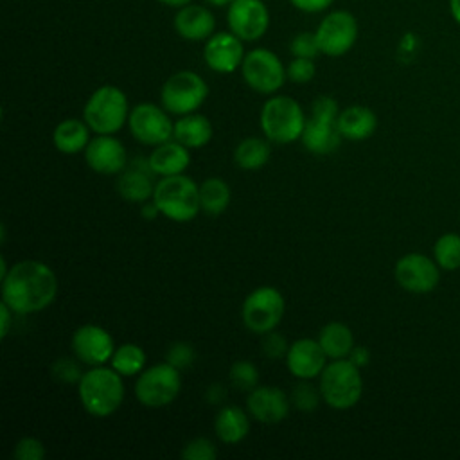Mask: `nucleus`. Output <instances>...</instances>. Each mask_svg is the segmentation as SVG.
I'll list each match as a JSON object with an SVG mask.
<instances>
[{
	"mask_svg": "<svg viewBox=\"0 0 460 460\" xmlns=\"http://www.w3.org/2000/svg\"><path fill=\"white\" fill-rule=\"evenodd\" d=\"M54 270L36 259L13 264L2 279V302L16 314H31L47 309L58 296Z\"/></svg>",
	"mask_w": 460,
	"mask_h": 460,
	"instance_id": "obj_1",
	"label": "nucleus"
},
{
	"mask_svg": "<svg viewBox=\"0 0 460 460\" xmlns=\"http://www.w3.org/2000/svg\"><path fill=\"white\" fill-rule=\"evenodd\" d=\"M81 406L92 417H110L124 401L122 376L115 368L90 367L77 383Z\"/></svg>",
	"mask_w": 460,
	"mask_h": 460,
	"instance_id": "obj_2",
	"label": "nucleus"
},
{
	"mask_svg": "<svg viewBox=\"0 0 460 460\" xmlns=\"http://www.w3.org/2000/svg\"><path fill=\"white\" fill-rule=\"evenodd\" d=\"M151 199L160 214L174 223L192 221L201 210L199 185L185 174L160 178Z\"/></svg>",
	"mask_w": 460,
	"mask_h": 460,
	"instance_id": "obj_3",
	"label": "nucleus"
},
{
	"mask_svg": "<svg viewBox=\"0 0 460 460\" xmlns=\"http://www.w3.org/2000/svg\"><path fill=\"white\" fill-rule=\"evenodd\" d=\"M361 368L356 367L349 358L331 359L320 374V394L322 401L334 410L354 408L363 395Z\"/></svg>",
	"mask_w": 460,
	"mask_h": 460,
	"instance_id": "obj_4",
	"label": "nucleus"
},
{
	"mask_svg": "<svg viewBox=\"0 0 460 460\" xmlns=\"http://www.w3.org/2000/svg\"><path fill=\"white\" fill-rule=\"evenodd\" d=\"M83 119L97 135L119 133L129 119V104L126 93L113 84H102L92 92L84 108Z\"/></svg>",
	"mask_w": 460,
	"mask_h": 460,
	"instance_id": "obj_5",
	"label": "nucleus"
},
{
	"mask_svg": "<svg viewBox=\"0 0 460 460\" xmlns=\"http://www.w3.org/2000/svg\"><path fill=\"white\" fill-rule=\"evenodd\" d=\"M261 129L271 144H291L298 140L305 128V115L298 101L288 95L270 97L261 110Z\"/></svg>",
	"mask_w": 460,
	"mask_h": 460,
	"instance_id": "obj_6",
	"label": "nucleus"
},
{
	"mask_svg": "<svg viewBox=\"0 0 460 460\" xmlns=\"http://www.w3.org/2000/svg\"><path fill=\"white\" fill-rule=\"evenodd\" d=\"M208 97L205 79L194 70H178L165 79L160 90L162 106L171 115L194 113Z\"/></svg>",
	"mask_w": 460,
	"mask_h": 460,
	"instance_id": "obj_7",
	"label": "nucleus"
},
{
	"mask_svg": "<svg viewBox=\"0 0 460 460\" xmlns=\"http://www.w3.org/2000/svg\"><path fill=\"white\" fill-rule=\"evenodd\" d=\"M180 390V368L167 361L144 368L135 381V397L146 408L169 406L178 397Z\"/></svg>",
	"mask_w": 460,
	"mask_h": 460,
	"instance_id": "obj_8",
	"label": "nucleus"
},
{
	"mask_svg": "<svg viewBox=\"0 0 460 460\" xmlns=\"http://www.w3.org/2000/svg\"><path fill=\"white\" fill-rule=\"evenodd\" d=\"M286 311L282 293L273 286H259L244 298L241 318L244 327L253 334H266L280 323Z\"/></svg>",
	"mask_w": 460,
	"mask_h": 460,
	"instance_id": "obj_9",
	"label": "nucleus"
},
{
	"mask_svg": "<svg viewBox=\"0 0 460 460\" xmlns=\"http://www.w3.org/2000/svg\"><path fill=\"white\" fill-rule=\"evenodd\" d=\"M241 75L253 92L262 95H273L288 79V72L280 58L262 47L246 52L241 65Z\"/></svg>",
	"mask_w": 460,
	"mask_h": 460,
	"instance_id": "obj_10",
	"label": "nucleus"
},
{
	"mask_svg": "<svg viewBox=\"0 0 460 460\" xmlns=\"http://www.w3.org/2000/svg\"><path fill=\"white\" fill-rule=\"evenodd\" d=\"M314 34L322 54L329 58H340L354 47L359 34V27L352 13L345 9H336L323 16Z\"/></svg>",
	"mask_w": 460,
	"mask_h": 460,
	"instance_id": "obj_11",
	"label": "nucleus"
},
{
	"mask_svg": "<svg viewBox=\"0 0 460 460\" xmlns=\"http://www.w3.org/2000/svg\"><path fill=\"white\" fill-rule=\"evenodd\" d=\"M440 271L435 259L420 252L401 255L394 266L395 282L413 295L431 293L440 282Z\"/></svg>",
	"mask_w": 460,
	"mask_h": 460,
	"instance_id": "obj_12",
	"label": "nucleus"
},
{
	"mask_svg": "<svg viewBox=\"0 0 460 460\" xmlns=\"http://www.w3.org/2000/svg\"><path fill=\"white\" fill-rule=\"evenodd\" d=\"M171 113L158 104L140 102L131 108L128 126L131 135L146 146H158L172 138L174 122L169 117Z\"/></svg>",
	"mask_w": 460,
	"mask_h": 460,
	"instance_id": "obj_13",
	"label": "nucleus"
},
{
	"mask_svg": "<svg viewBox=\"0 0 460 460\" xmlns=\"http://www.w3.org/2000/svg\"><path fill=\"white\" fill-rule=\"evenodd\" d=\"M70 347L74 356L88 367L106 365L117 349L113 336L104 327L95 323L77 327L72 334Z\"/></svg>",
	"mask_w": 460,
	"mask_h": 460,
	"instance_id": "obj_14",
	"label": "nucleus"
},
{
	"mask_svg": "<svg viewBox=\"0 0 460 460\" xmlns=\"http://www.w3.org/2000/svg\"><path fill=\"white\" fill-rule=\"evenodd\" d=\"M226 23L243 41H257L270 27V11L262 0H234L226 11Z\"/></svg>",
	"mask_w": 460,
	"mask_h": 460,
	"instance_id": "obj_15",
	"label": "nucleus"
},
{
	"mask_svg": "<svg viewBox=\"0 0 460 460\" xmlns=\"http://www.w3.org/2000/svg\"><path fill=\"white\" fill-rule=\"evenodd\" d=\"M243 40L230 32H214L205 40L203 59L207 66L217 74H232L241 68L244 59Z\"/></svg>",
	"mask_w": 460,
	"mask_h": 460,
	"instance_id": "obj_16",
	"label": "nucleus"
},
{
	"mask_svg": "<svg viewBox=\"0 0 460 460\" xmlns=\"http://www.w3.org/2000/svg\"><path fill=\"white\" fill-rule=\"evenodd\" d=\"M88 167L99 174H120L128 167V151L113 135H97L84 149Z\"/></svg>",
	"mask_w": 460,
	"mask_h": 460,
	"instance_id": "obj_17",
	"label": "nucleus"
},
{
	"mask_svg": "<svg viewBox=\"0 0 460 460\" xmlns=\"http://www.w3.org/2000/svg\"><path fill=\"white\" fill-rule=\"evenodd\" d=\"M289 406L291 399L279 386H255L252 392H248L246 397L248 413L262 424L282 422L289 413Z\"/></svg>",
	"mask_w": 460,
	"mask_h": 460,
	"instance_id": "obj_18",
	"label": "nucleus"
},
{
	"mask_svg": "<svg viewBox=\"0 0 460 460\" xmlns=\"http://www.w3.org/2000/svg\"><path fill=\"white\" fill-rule=\"evenodd\" d=\"M286 367L296 379H314L320 377L327 365V354L323 352L318 340L300 338L295 340L286 354Z\"/></svg>",
	"mask_w": 460,
	"mask_h": 460,
	"instance_id": "obj_19",
	"label": "nucleus"
},
{
	"mask_svg": "<svg viewBox=\"0 0 460 460\" xmlns=\"http://www.w3.org/2000/svg\"><path fill=\"white\" fill-rule=\"evenodd\" d=\"M151 167L147 158H137L133 160L120 174L117 180V190L122 196V199L129 203H146L153 198L155 185L151 180Z\"/></svg>",
	"mask_w": 460,
	"mask_h": 460,
	"instance_id": "obj_20",
	"label": "nucleus"
},
{
	"mask_svg": "<svg viewBox=\"0 0 460 460\" xmlns=\"http://www.w3.org/2000/svg\"><path fill=\"white\" fill-rule=\"evenodd\" d=\"M341 133L338 129V119L309 115L304 133L300 137L304 147L313 155H329L341 144Z\"/></svg>",
	"mask_w": 460,
	"mask_h": 460,
	"instance_id": "obj_21",
	"label": "nucleus"
},
{
	"mask_svg": "<svg viewBox=\"0 0 460 460\" xmlns=\"http://www.w3.org/2000/svg\"><path fill=\"white\" fill-rule=\"evenodd\" d=\"M174 31L187 41H203L214 34L216 18L208 7L187 4L174 14Z\"/></svg>",
	"mask_w": 460,
	"mask_h": 460,
	"instance_id": "obj_22",
	"label": "nucleus"
},
{
	"mask_svg": "<svg viewBox=\"0 0 460 460\" xmlns=\"http://www.w3.org/2000/svg\"><path fill=\"white\" fill-rule=\"evenodd\" d=\"M189 151L190 149L180 144L178 140H167L164 144L155 146L153 153L147 156L153 174H158L160 178L183 174L190 164Z\"/></svg>",
	"mask_w": 460,
	"mask_h": 460,
	"instance_id": "obj_23",
	"label": "nucleus"
},
{
	"mask_svg": "<svg viewBox=\"0 0 460 460\" xmlns=\"http://www.w3.org/2000/svg\"><path fill=\"white\" fill-rule=\"evenodd\" d=\"M338 129L343 138L359 142L370 138L377 129V115L368 106L352 104L340 111Z\"/></svg>",
	"mask_w": 460,
	"mask_h": 460,
	"instance_id": "obj_24",
	"label": "nucleus"
},
{
	"mask_svg": "<svg viewBox=\"0 0 460 460\" xmlns=\"http://www.w3.org/2000/svg\"><path fill=\"white\" fill-rule=\"evenodd\" d=\"M214 137V128L212 122L194 111V113H187L181 115L176 122H174V135L172 138L178 140L180 144H183L189 149H199L205 147Z\"/></svg>",
	"mask_w": 460,
	"mask_h": 460,
	"instance_id": "obj_25",
	"label": "nucleus"
},
{
	"mask_svg": "<svg viewBox=\"0 0 460 460\" xmlns=\"http://www.w3.org/2000/svg\"><path fill=\"white\" fill-rule=\"evenodd\" d=\"M90 131L92 129L84 119H65L52 131V144L65 155H75L84 151L90 144Z\"/></svg>",
	"mask_w": 460,
	"mask_h": 460,
	"instance_id": "obj_26",
	"label": "nucleus"
},
{
	"mask_svg": "<svg viewBox=\"0 0 460 460\" xmlns=\"http://www.w3.org/2000/svg\"><path fill=\"white\" fill-rule=\"evenodd\" d=\"M214 431L221 442L230 446L239 444L250 431V419L243 408L226 404L214 419Z\"/></svg>",
	"mask_w": 460,
	"mask_h": 460,
	"instance_id": "obj_27",
	"label": "nucleus"
},
{
	"mask_svg": "<svg viewBox=\"0 0 460 460\" xmlns=\"http://www.w3.org/2000/svg\"><path fill=\"white\" fill-rule=\"evenodd\" d=\"M318 343L329 359L349 358L354 347V334L343 322H329L318 332Z\"/></svg>",
	"mask_w": 460,
	"mask_h": 460,
	"instance_id": "obj_28",
	"label": "nucleus"
},
{
	"mask_svg": "<svg viewBox=\"0 0 460 460\" xmlns=\"http://www.w3.org/2000/svg\"><path fill=\"white\" fill-rule=\"evenodd\" d=\"M270 144L271 142L268 138H259V137L243 138L234 151V160L237 167L243 171H255L264 167L271 155Z\"/></svg>",
	"mask_w": 460,
	"mask_h": 460,
	"instance_id": "obj_29",
	"label": "nucleus"
},
{
	"mask_svg": "<svg viewBox=\"0 0 460 460\" xmlns=\"http://www.w3.org/2000/svg\"><path fill=\"white\" fill-rule=\"evenodd\" d=\"M230 198H232V190L230 185L221 180V178H207L201 185H199V201H201V210L210 216V217H217L221 216L228 205H230Z\"/></svg>",
	"mask_w": 460,
	"mask_h": 460,
	"instance_id": "obj_30",
	"label": "nucleus"
},
{
	"mask_svg": "<svg viewBox=\"0 0 460 460\" xmlns=\"http://www.w3.org/2000/svg\"><path fill=\"white\" fill-rule=\"evenodd\" d=\"M147 354L146 350L137 343H122L115 349L110 365L115 368L122 377L138 376L146 368Z\"/></svg>",
	"mask_w": 460,
	"mask_h": 460,
	"instance_id": "obj_31",
	"label": "nucleus"
},
{
	"mask_svg": "<svg viewBox=\"0 0 460 460\" xmlns=\"http://www.w3.org/2000/svg\"><path fill=\"white\" fill-rule=\"evenodd\" d=\"M433 259L444 271L460 268V234L446 232L433 244Z\"/></svg>",
	"mask_w": 460,
	"mask_h": 460,
	"instance_id": "obj_32",
	"label": "nucleus"
},
{
	"mask_svg": "<svg viewBox=\"0 0 460 460\" xmlns=\"http://www.w3.org/2000/svg\"><path fill=\"white\" fill-rule=\"evenodd\" d=\"M230 381L241 392H252L259 386V370L252 361L239 359L230 367Z\"/></svg>",
	"mask_w": 460,
	"mask_h": 460,
	"instance_id": "obj_33",
	"label": "nucleus"
},
{
	"mask_svg": "<svg viewBox=\"0 0 460 460\" xmlns=\"http://www.w3.org/2000/svg\"><path fill=\"white\" fill-rule=\"evenodd\" d=\"M291 404L300 411H314L322 401L320 388L311 385L307 379H300L298 385L293 386Z\"/></svg>",
	"mask_w": 460,
	"mask_h": 460,
	"instance_id": "obj_34",
	"label": "nucleus"
},
{
	"mask_svg": "<svg viewBox=\"0 0 460 460\" xmlns=\"http://www.w3.org/2000/svg\"><path fill=\"white\" fill-rule=\"evenodd\" d=\"M183 460H214L217 456L216 444L207 437H196L181 447Z\"/></svg>",
	"mask_w": 460,
	"mask_h": 460,
	"instance_id": "obj_35",
	"label": "nucleus"
},
{
	"mask_svg": "<svg viewBox=\"0 0 460 460\" xmlns=\"http://www.w3.org/2000/svg\"><path fill=\"white\" fill-rule=\"evenodd\" d=\"M289 50L295 58H309V59H314L320 52V47H318V40H316V34L314 32H298L291 43H289Z\"/></svg>",
	"mask_w": 460,
	"mask_h": 460,
	"instance_id": "obj_36",
	"label": "nucleus"
},
{
	"mask_svg": "<svg viewBox=\"0 0 460 460\" xmlns=\"http://www.w3.org/2000/svg\"><path fill=\"white\" fill-rule=\"evenodd\" d=\"M194 358H196V352L192 345L187 341H174L169 345L165 352V361L180 370L190 367L194 363Z\"/></svg>",
	"mask_w": 460,
	"mask_h": 460,
	"instance_id": "obj_37",
	"label": "nucleus"
},
{
	"mask_svg": "<svg viewBox=\"0 0 460 460\" xmlns=\"http://www.w3.org/2000/svg\"><path fill=\"white\" fill-rule=\"evenodd\" d=\"M77 359V358H75ZM72 358H59L52 363L50 372L52 376L61 383H79L83 377V370L77 365V361Z\"/></svg>",
	"mask_w": 460,
	"mask_h": 460,
	"instance_id": "obj_38",
	"label": "nucleus"
},
{
	"mask_svg": "<svg viewBox=\"0 0 460 460\" xmlns=\"http://www.w3.org/2000/svg\"><path fill=\"white\" fill-rule=\"evenodd\" d=\"M286 72H288L289 81L304 84L314 77L316 65H314V59H309V58H293L289 61Z\"/></svg>",
	"mask_w": 460,
	"mask_h": 460,
	"instance_id": "obj_39",
	"label": "nucleus"
},
{
	"mask_svg": "<svg viewBox=\"0 0 460 460\" xmlns=\"http://www.w3.org/2000/svg\"><path fill=\"white\" fill-rule=\"evenodd\" d=\"M13 455L16 460H41V458H45L47 451L40 438L23 437L16 442Z\"/></svg>",
	"mask_w": 460,
	"mask_h": 460,
	"instance_id": "obj_40",
	"label": "nucleus"
},
{
	"mask_svg": "<svg viewBox=\"0 0 460 460\" xmlns=\"http://www.w3.org/2000/svg\"><path fill=\"white\" fill-rule=\"evenodd\" d=\"M262 336H264L262 338V352H264V356L268 359H282V358H286L289 345H288V341H286V338L282 334H279L273 329V331H270V332H266Z\"/></svg>",
	"mask_w": 460,
	"mask_h": 460,
	"instance_id": "obj_41",
	"label": "nucleus"
},
{
	"mask_svg": "<svg viewBox=\"0 0 460 460\" xmlns=\"http://www.w3.org/2000/svg\"><path fill=\"white\" fill-rule=\"evenodd\" d=\"M293 4V7H296L302 13H322L327 7H331V4L334 0H289Z\"/></svg>",
	"mask_w": 460,
	"mask_h": 460,
	"instance_id": "obj_42",
	"label": "nucleus"
},
{
	"mask_svg": "<svg viewBox=\"0 0 460 460\" xmlns=\"http://www.w3.org/2000/svg\"><path fill=\"white\" fill-rule=\"evenodd\" d=\"M349 359H350L356 367L363 368V367H367L368 361H370V350H368L365 345H354L352 350H350V354H349Z\"/></svg>",
	"mask_w": 460,
	"mask_h": 460,
	"instance_id": "obj_43",
	"label": "nucleus"
},
{
	"mask_svg": "<svg viewBox=\"0 0 460 460\" xmlns=\"http://www.w3.org/2000/svg\"><path fill=\"white\" fill-rule=\"evenodd\" d=\"M16 313L7 305V304H0V318H2V331H0V336L2 338H5L7 334H9V331H11V322H13V316H14Z\"/></svg>",
	"mask_w": 460,
	"mask_h": 460,
	"instance_id": "obj_44",
	"label": "nucleus"
},
{
	"mask_svg": "<svg viewBox=\"0 0 460 460\" xmlns=\"http://www.w3.org/2000/svg\"><path fill=\"white\" fill-rule=\"evenodd\" d=\"M223 399H225V388H223V385H212V386H208V390H207V401H208L210 404H219Z\"/></svg>",
	"mask_w": 460,
	"mask_h": 460,
	"instance_id": "obj_45",
	"label": "nucleus"
},
{
	"mask_svg": "<svg viewBox=\"0 0 460 460\" xmlns=\"http://www.w3.org/2000/svg\"><path fill=\"white\" fill-rule=\"evenodd\" d=\"M144 207H142V217H146V219H155L158 214H160V210H158V207L153 203V199L151 201H146V203H142Z\"/></svg>",
	"mask_w": 460,
	"mask_h": 460,
	"instance_id": "obj_46",
	"label": "nucleus"
},
{
	"mask_svg": "<svg viewBox=\"0 0 460 460\" xmlns=\"http://www.w3.org/2000/svg\"><path fill=\"white\" fill-rule=\"evenodd\" d=\"M449 14L460 25V0H449Z\"/></svg>",
	"mask_w": 460,
	"mask_h": 460,
	"instance_id": "obj_47",
	"label": "nucleus"
},
{
	"mask_svg": "<svg viewBox=\"0 0 460 460\" xmlns=\"http://www.w3.org/2000/svg\"><path fill=\"white\" fill-rule=\"evenodd\" d=\"M162 2L164 5H169V7H183L187 4H190V0H158Z\"/></svg>",
	"mask_w": 460,
	"mask_h": 460,
	"instance_id": "obj_48",
	"label": "nucleus"
},
{
	"mask_svg": "<svg viewBox=\"0 0 460 460\" xmlns=\"http://www.w3.org/2000/svg\"><path fill=\"white\" fill-rule=\"evenodd\" d=\"M208 5H212V7H226V5H230L234 0H205Z\"/></svg>",
	"mask_w": 460,
	"mask_h": 460,
	"instance_id": "obj_49",
	"label": "nucleus"
}]
</instances>
